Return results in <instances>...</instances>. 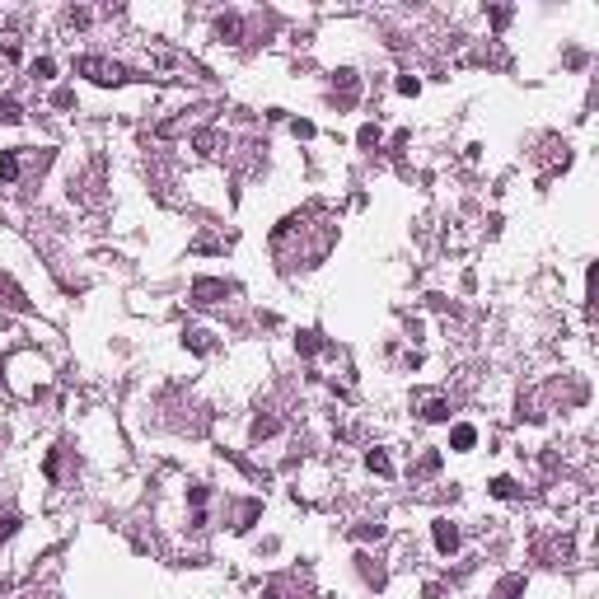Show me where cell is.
Here are the masks:
<instances>
[{"label":"cell","mask_w":599,"mask_h":599,"mask_svg":"<svg viewBox=\"0 0 599 599\" xmlns=\"http://www.w3.org/2000/svg\"><path fill=\"white\" fill-rule=\"evenodd\" d=\"M365 468H370V473H379V477L394 473V464H389V454H384V450H370V454H365Z\"/></svg>","instance_id":"obj_15"},{"label":"cell","mask_w":599,"mask_h":599,"mask_svg":"<svg viewBox=\"0 0 599 599\" xmlns=\"http://www.w3.org/2000/svg\"><path fill=\"white\" fill-rule=\"evenodd\" d=\"M323 347V342H318V333L314 328H305V333H295V351H300V356H314V351Z\"/></svg>","instance_id":"obj_17"},{"label":"cell","mask_w":599,"mask_h":599,"mask_svg":"<svg viewBox=\"0 0 599 599\" xmlns=\"http://www.w3.org/2000/svg\"><path fill=\"white\" fill-rule=\"evenodd\" d=\"M276 431H281V417H276L271 407H258V417H253V426H249V441L262 445V441H271Z\"/></svg>","instance_id":"obj_5"},{"label":"cell","mask_w":599,"mask_h":599,"mask_svg":"<svg viewBox=\"0 0 599 599\" xmlns=\"http://www.w3.org/2000/svg\"><path fill=\"white\" fill-rule=\"evenodd\" d=\"M28 70H33V80H52V75H57V61H52V57H38Z\"/></svg>","instance_id":"obj_21"},{"label":"cell","mask_w":599,"mask_h":599,"mask_svg":"<svg viewBox=\"0 0 599 599\" xmlns=\"http://www.w3.org/2000/svg\"><path fill=\"white\" fill-rule=\"evenodd\" d=\"M356 571H361L365 585H374V590H384V585H389L384 562H379V557H370V553H356Z\"/></svg>","instance_id":"obj_6"},{"label":"cell","mask_w":599,"mask_h":599,"mask_svg":"<svg viewBox=\"0 0 599 599\" xmlns=\"http://www.w3.org/2000/svg\"><path fill=\"white\" fill-rule=\"evenodd\" d=\"M230 295H234V286L220 281V276H197L193 291H188V300H193L197 309H211V305H225Z\"/></svg>","instance_id":"obj_2"},{"label":"cell","mask_w":599,"mask_h":599,"mask_svg":"<svg viewBox=\"0 0 599 599\" xmlns=\"http://www.w3.org/2000/svg\"><path fill=\"white\" fill-rule=\"evenodd\" d=\"M215 146H220V136H215L211 126H206V131H197V136H193V150H197V155H215Z\"/></svg>","instance_id":"obj_16"},{"label":"cell","mask_w":599,"mask_h":599,"mask_svg":"<svg viewBox=\"0 0 599 599\" xmlns=\"http://www.w3.org/2000/svg\"><path fill=\"white\" fill-rule=\"evenodd\" d=\"M520 595H524V576H501V585L487 599H520Z\"/></svg>","instance_id":"obj_12"},{"label":"cell","mask_w":599,"mask_h":599,"mask_svg":"<svg viewBox=\"0 0 599 599\" xmlns=\"http://www.w3.org/2000/svg\"><path fill=\"white\" fill-rule=\"evenodd\" d=\"M258 515H262V501H258V497L239 501V506H234V515H230V529H234V534L253 529V520H258Z\"/></svg>","instance_id":"obj_7"},{"label":"cell","mask_w":599,"mask_h":599,"mask_svg":"<svg viewBox=\"0 0 599 599\" xmlns=\"http://www.w3.org/2000/svg\"><path fill=\"white\" fill-rule=\"evenodd\" d=\"M291 131L300 136V141H309V136H314V122H305V117H300V122H291Z\"/></svg>","instance_id":"obj_25"},{"label":"cell","mask_w":599,"mask_h":599,"mask_svg":"<svg viewBox=\"0 0 599 599\" xmlns=\"http://www.w3.org/2000/svg\"><path fill=\"white\" fill-rule=\"evenodd\" d=\"M431 543H436V553H441V557H454V553H459V524H454V520H436V524H431Z\"/></svg>","instance_id":"obj_4"},{"label":"cell","mask_w":599,"mask_h":599,"mask_svg":"<svg viewBox=\"0 0 599 599\" xmlns=\"http://www.w3.org/2000/svg\"><path fill=\"white\" fill-rule=\"evenodd\" d=\"M356 146H361V150H379V126L365 122L361 131H356Z\"/></svg>","instance_id":"obj_18"},{"label":"cell","mask_w":599,"mask_h":599,"mask_svg":"<svg viewBox=\"0 0 599 599\" xmlns=\"http://www.w3.org/2000/svg\"><path fill=\"white\" fill-rule=\"evenodd\" d=\"M450 398H426V403H421V421H450Z\"/></svg>","instance_id":"obj_10"},{"label":"cell","mask_w":599,"mask_h":599,"mask_svg":"<svg viewBox=\"0 0 599 599\" xmlns=\"http://www.w3.org/2000/svg\"><path fill=\"white\" fill-rule=\"evenodd\" d=\"M398 94H407V99H412V94H421V80H417V75H398Z\"/></svg>","instance_id":"obj_22"},{"label":"cell","mask_w":599,"mask_h":599,"mask_svg":"<svg viewBox=\"0 0 599 599\" xmlns=\"http://www.w3.org/2000/svg\"><path fill=\"white\" fill-rule=\"evenodd\" d=\"M0 122H23V108H19V99H0Z\"/></svg>","instance_id":"obj_19"},{"label":"cell","mask_w":599,"mask_h":599,"mask_svg":"<svg viewBox=\"0 0 599 599\" xmlns=\"http://www.w3.org/2000/svg\"><path fill=\"white\" fill-rule=\"evenodd\" d=\"M183 347L197 351V356H211L215 342H211V333H206V328H183Z\"/></svg>","instance_id":"obj_8"},{"label":"cell","mask_w":599,"mask_h":599,"mask_svg":"<svg viewBox=\"0 0 599 599\" xmlns=\"http://www.w3.org/2000/svg\"><path fill=\"white\" fill-rule=\"evenodd\" d=\"M473 445H477V431H473V426H454V431H450V450L468 454Z\"/></svg>","instance_id":"obj_13"},{"label":"cell","mask_w":599,"mask_h":599,"mask_svg":"<svg viewBox=\"0 0 599 599\" xmlns=\"http://www.w3.org/2000/svg\"><path fill=\"white\" fill-rule=\"evenodd\" d=\"M215 38H220V43H239V38H244V19H239V14H220V19H215Z\"/></svg>","instance_id":"obj_9"},{"label":"cell","mask_w":599,"mask_h":599,"mask_svg":"<svg viewBox=\"0 0 599 599\" xmlns=\"http://www.w3.org/2000/svg\"><path fill=\"white\" fill-rule=\"evenodd\" d=\"M14 529H19V515H14V510H0V543L14 539Z\"/></svg>","instance_id":"obj_20"},{"label":"cell","mask_w":599,"mask_h":599,"mask_svg":"<svg viewBox=\"0 0 599 599\" xmlns=\"http://www.w3.org/2000/svg\"><path fill=\"white\" fill-rule=\"evenodd\" d=\"M412 473H417V477H431V473H441V450H426V454H421V459H417V464H412Z\"/></svg>","instance_id":"obj_14"},{"label":"cell","mask_w":599,"mask_h":599,"mask_svg":"<svg viewBox=\"0 0 599 599\" xmlns=\"http://www.w3.org/2000/svg\"><path fill=\"white\" fill-rule=\"evenodd\" d=\"M75 75H85V80H94V85H126V80H136V70L131 66H122V61H108V57H80L75 61Z\"/></svg>","instance_id":"obj_1"},{"label":"cell","mask_w":599,"mask_h":599,"mask_svg":"<svg viewBox=\"0 0 599 599\" xmlns=\"http://www.w3.org/2000/svg\"><path fill=\"white\" fill-rule=\"evenodd\" d=\"M492 497L510 501V497H515V482H510V477H497V482H492Z\"/></svg>","instance_id":"obj_23"},{"label":"cell","mask_w":599,"mask_h":599,"mask_svg":"<svg viewBox=\"0 0 599 599\" xmlns=\"http://www.w3.org/2000/svg\"><path fill=\"white\" fill-rule=\"evenodd\" d=\"M356 539H384V524H356Z\"/></svg>","instance_id":"obj_24"},{"label":"cell","mask_w":599,"mask_h":599,"mask_svg":"<svg viewBox=\"0 0 599 599\" xmlns=\"http://www.w3.org/2000/svg\"><path fill=\"white\" fill-rule=\"evenodd\" d=\"M52 103H57V108H75V94H70V90H57V94H52Z\"/></svg>","instance_id":"obj_26"},{"label":"cell","mask_w":599,"mask_h":599,"mask_svg":"<svg viewBox=\"0 0 599 599\" xmlns=\"http://www.w3.org/2000/svg\"><path fill=\"white\" fill-rule=\"evenodd\" d=\"M356 99H361V75H356V70H338V80H333V103L347 113V108H356Z\"/></svg>","instance_id":"obj_3"},{"label":"cell","mask_w":599,"mask_h":599,"mask_svg":"<svg viewBox=\"0 0 599 599\" xmlns=\"http://www.w3.org/2000/svg\"><path fill=\"white\" fill-rule=\"evenodd\" d=\"M19 150H0V183H19Z\"/></svg>","instance_id":"obj_11"}]
</instances>
